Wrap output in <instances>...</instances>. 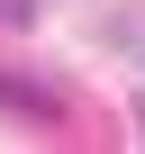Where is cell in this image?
<instances>
[{"label": "cell", "mask_w": 145, "mask_h": 154, "mask_svg": "<svg viewBox=\"0 0 145 154\" xmlns=\"http://www.w3.org/2000/svg\"><path fill=\"white\" fill-rule=\"evenodd\" d=\"M27 9H36V0H0V18H27Z\"/></svg>", "instance_id": "obj_1"}]
</instances>
